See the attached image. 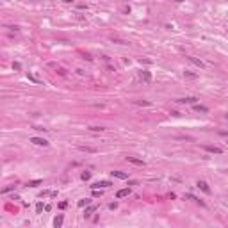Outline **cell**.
<instances>
[{
    "label": "cell",
    "instance_id": "7",
    "mask_svg": "<svg viewBox=\"0 0 228 228\" xmlns=\"http://www.w3.org/2000/svg\"><path fill=\"white\" fill-rule=\"evenodd\" d=\"M177 102H178V103H196L198 98H196V96H187V98H178Z\"/></svg>",
    "mask_w": 228,
    "mask_h": 228
},
{
    "label": "cell",
    "instance_id": "17",
    "mask_svg": "<svg viewBox=\"0 0 228 228\" xmlns=\"http://www.w3.org/2000/svg\"><path fill=\"white\" fill-rule=\"evenodd\" d=\"M136 103H137V105H144V107L151 105V103H150V102H146V100H136Z\"/></svg>",
    "mask_w": 228,
    "mask_h": 228
},
{
    "label": "cell",
    "instance_id": "25",
    "mask_svg": "<svg viewBox=\"0 0 228 228\" xmlns=\"http://www.w3.org/2000/svg\"><path fill=\"white\" fill-rule=\"evenodd\" d=\"M109 208H110V210H114V208H118V203H116V201H114V203H109Z\"/></svg>",
    "mask_w": 228,
    "mask_h": 228
},
{
    "label": "cell",
    "instance_id": "31",
    "mask_svg": "<svg viewBox=\"0 0 228 228\" xmlns=\"http://www.w3.org/2000/svg\"><path fill=\"white\" fill-rule=\"evenodd\" d=\"M175 2H184V0H175Z\"/></svg>",
    "mask_w": 228,
    "mask_h": 228
},
{
    "label": "cell",
    "instance_id": "19",
    "mask_svg": "<svg viewBox=\"0 0 228 228\" xmlns=\"http://www.w3.org/2000/svg\"><path fill=\"white\" fill-rule=\"evenodd\" d=\"M80 178H82V180H89L91 178V173H89V171H84V173L80 175Z\"/></svg>",
    "mask_w": 228,
    "mask_h": 228
},
{
    "label": "cell",
    "instance_id": "23",
    "mask_svg": "<svg viewBox=\"0 0 228 228\" xmlns=\"http://www.w3.org/2000/svg\"><path fill=\"white\" fill-rule=\"evenodd\" d=\"M82 151H95V148H87V146H80Z\"/></svg>",
    "mask_w": 228,
    "mask_h": 228
},
{
    "label": "cell",
    "instance_id": "16",
    "mask_svg": "<svg viewBox=\"0 0 228 228\" xmlns=\"http://www.w3.org/2000/svg\"><path fill=\"white\" fill-rule=\"evenodd\" d=\"M89 203H91V200H89V198L80 200V201H79V207H86V205H89Z\"/></svg>",
    "mask_w": 228,
    "mask_h": 228
},
{
    "label": "cell",
    "instance_id": "24",
    "mask_svg": "<svg viewBox=\"0 0 228 228\" xmlns=\"http://www.w3.org/2000/svg\"><path fill=\"white\" fill-rule=\"evenodd\" d=\"M13 68L14 69H21V64L20 62H13Z\"/></svg>",
    "mask_w": 228,
    "mask_h": 228
},
{
    "label": "cell",
    "instance_id": "2",
    "mask_svg": "<svg viewBox=\"0 0 228 228\" xmlns=\"http://www.w3.org/2000/svg\"><path fill=\"white\" fill-rule=\"evenodd\" d=\"M196 185H198V189H201L203 192L210 194V187H208V184L205 182V180H198V182H196Z\"/></svg>",
    "mask_w": 228,
    "mask_h": 228
},
{
    "label": "cell",
    "instance_id": "1",
    "mask_svg": "<svg viewBox=\"0 0 228 228\" xmlns=\"http://www.w3.org/2000/svg\"><path fill=\"white\" fill-rule=\"evenodd\" d=\"M109 185H112L109 180H100V182L91 184V189H103V187H109Z\"/></svg>",
    "mask_w": 228,
    "mask_h": 228
},
{
    "label": "cell",
    "instance_id": "29",
    "mask_svg": "<svg viewBox=\"0 0 228 228\" xmlns=\"http://www.w3.org/2000/svg\"><path fill=\"white\" fill-rule=\"evenodd\" d=\"M62 2H66V4H71V2H73V0H62Z\"/></svg>",
    "mask_w": 228,
    "mask_h": 228
},
{
    "label": "cell",
    "instance_id": "14",
    "mask_svg": "<svg viewBox=\"0 0 228 228\" xmlns=\"http://www.w3.org/2000/svg\"><path fill=\"white\" fill-rule=\"evenodd\" d=\"M192 109L196 110V112H208V109L205 107V105H198V103H194V107Z\"/></svg>",
    "mask_w": 228,
    "mask_h": 228
},
{
    "label": "cell",
    "instance_id": "18",
    "mask_svg": "<svg viewBox=\"0 0 228 228\" xmlns=\"http://www.w3.org/2000/svg\"><path fill=\"white\" fill-rule=\"evenodd\" d=\"M102 196V189H93V198H100Z\"/></svg>",
    "mask_w": 228,
    "mask_h": 228
},
{
    "label": "cell",
    "instance_id": "11",
    "mask_svg": "<svg viewBox=\"0 0 228 228\" xmlns=\"http://www.w3.org/2000/svg\"><path fill=\"white\" fill-rule=\"evenodd\" d=\"M112 177H116V178H119V180L128 178V175H127V173H121V171H112Z\"/></svg>",
    "mask_w": 228,
    "mask_h": 228
},
{
    "label": "cell",
    "instance_id": "20",
    "mask_svg": "<svg viewBox=\"0 0 228 228\" xmlns=\"http://www.w3.org/2000/svg\"><path fill=\"white\" fill-rule=\"evenodd\" d=\"M89 130L91 132H103L105 128H103V127H89Z\"/></svg>",
    "mask_w": 228,
    "mask_h": 228
},
{
    "label": "cell",
    "instance_id": "21",
    "mask_svg": "<svg viewBox=\"0 0 228 228\" xmlns=\"http://www.w3.org/2000/svg\"><path fill=\"white\" fill-rule=\"evenodd\" d=\"M13 189H14V185H7V187H4V189H2V192L5 194V192H9V191H13Z\"/></svg>",
    "mask_w": 228,
    "mask_h": 228
},
{
    "label": "cell",
    "instance_id": "28",
    "mask_svg": "<svg viewBox=\"0 0 228 228\" xmlns=\"http://www.w3.org/2000/svg\"><path fill=\"white\" fill-rule=\"evenodd\" d=\"M77 7H79V9H87V5H86V4H79Z\"/></svg>",
    "mask_w": 228,
    "mask_h": 228
},
{
    "label": "cell",
    "instance_id": "9",
    "mask_svg": "<svg viewBox=\"0 0 228 228\" xmlns=\"http://www.w3.org/2000/svg\"><path fill=\"white\" fill-rule=\"evenodd\" d=\"M127 160H128L130 164H134V166H144V160L136 159V157H127Z\"/></svg>",
    "mask_w": 228,
    "mask_h": 228
},
{
    "label": "cell",
    "instance_id": "13",
    "mask_svg": "<svg viewBox=\"0 0 228 228\" xmlns=\"http://www.w3.org/2000/svg\"><path fill=\"white\" fill-rule=\"evenodd\" d=\"M96 208H98V205H89V207L86 208V214H84V216H86V218H89V216L95 212V210H96Z\"/></svg>",
    "mask_w": 228,
    "mask_h": 228
},
{
    "label": "cell",
    "instance_id": "12",
    "mask_svg": "<svg viewBox=\"0 0 228 228\" xmlns=\"http://www.w3.org/2000/svg\"><path fill=\"white\" fill-rule=\"evenodd\" d=\"M27 79H29L30 82H34V84H41V79H38L36 75H32L30 71H27Z\"/></svg>",
    "mask_w": 228,
    "mask_h": 228
},
{
    "label": "cell",
    "instance_id": "5",
    "mask_svg": "<svg viewBox=\"0 0 228 228\" xmlns=\"http://www.w3.org/2000/svg\"><path fill=\"white\" fill-rule=\"evenodd\" d=\"M187 59L191 61L192 64H196L198 68H205V62H203V61H201V59H198V57H192V55H189Z\"/></svg>",
    "mask_w": 228,
    "mask_h": 228
},
{
    "label": "cell",
    "instance_id": "6",
    "mask_svg": "<svg viewBox=\"0 0 228 228\" xmlns=\"http://www.w3.org/2000/svg\"><path fill=\"white\" fill-rule=\"evenodd\" d=\"M203 148L207 150V151H210V153H223V150L219 148V146H212V144H205Z\"/></svg>",
    "mask_w": 228,
    "mask_h": 228
},
{
    "label": "cell",
    "instance_id": "27",
    "mask_svg": "<svg viewBox=\"0 0 228 228\" xmlns=\"http://www.w3.org/2000/svg\"><path fill=\"white\" fill-rule=\"evenodd\" d=\"M185 77H189V79H194L196 75H194V73H189V71H185Z\"/></svg>",
    "mask_w": 228,
    "mask_h": 228
},
{
    "label": "cell",
    "instance_id": "15",
    "mask_svg": "<svg viewBox=\"0 0 228 228\" xmlns=\"http://www.w3.org/2000/svg\"><path fill=\"white\" fill-rule=\"evenodd\" d=\"M39 184H43V180H32V182H29L27 185H29V187H36V185H39Z\"/></svg>",
    "mask_w": 228,
    "mask_h": 228
},
{
    "label": "cell",
    "instance_id": "3",
    "mask_svg": "<svg viewBox=\"0 0 228 228\" xmlns=\"http://www.w3.org/2000/svg\"><path fill=\"white\" fill-rule=\"evenodd\" d=\"M30 143H34L36 146H48V141L43 137H32L30 139Z\"/></svg>",
    "mask_w": 228,
    "mask_h": 228
},
{
    "label": "cell",
    "instance_id": "4",
    "mask_svg": "<svg viewBox=\"0 0 228 228\" xmlns=\"http://www.w3.org/2000/svg\"><path fill=\"white\" fill-rule=\"evenodd\" d=\"M130 192H132V191H130L128 187H125V189H119L118 192H116V198H118V200H121V198H125V196H128Z\"/></svg>",
    "mask_w": 228,
    "mask_h": 228
},
{
    "label": "cell",
    "instance_id": "8",
    "mask_svg": "<svg viewBox=\"0 0 228 228\" xmlns=\"http://www.w3.org/2000/svg\"><path fill=\"white\" fill-rule=\"evenodd\" d=\"M141 80H143L144 84H150V82H151V73H150V71H141Z\"/></svg>",
    "mask_w": 228,
    "mask_h": 228
},
{
    "label": "cell",
    "instance_id": "22",
    "mask_svg": "<svg viewBox=\"0 0 228 228\" xmlns=\"http://www.w3.org/2000/svg\"><path fill=\"white\" fill-rule=\"evenodd\" d=\"M41 210H43V203H38V205H36V212L41 214Z\"/></svg>",
    "mask_w": 228,
    "mask_h": 228
},
{
    "label": "cell",
    "instance_id": "10",
    "mask_svg": "<svg viewBox=\"0 0 228 228\" xmlns=\"http://www.w3.org/2000/svg\"><path fill=\"white\" fill-rule=\"evenodd\" d=\"M62 221H64V216L61 214V216H57V218L54 219V226H55V228H61V226H62Z\"/></svg>",
    "mask_w": 228,
    "mask_h": 228
},
{
    "label": "cell",
    "instance_id": "30",
    "mask_svg": "<svg viewBox=\"0 0 228 228\" xmlns=\"http://www.w3.org/2000/svg\"><path fill=\"white\" fill-rule=\"evenodd\" d=\"M225 119H228V114H225Z\"/></svg>",
    "mask_w": 228,
    "mask_h": 228
},
{
    "label": "cell",
    "instance_id": "26",
    "mask_svg": "<svg viewBox=\"0 0 228 228\" xmlns=\"http://www.w3.org/2000/svg\"><path fill=\"white\" fill-rule=\"evenodd\" d=\"M59 207H61V208H66V207H68V201H61Z\"/></svg>",
    "mask_w": 228,
    "mask_h": 228
}]
</instances>
